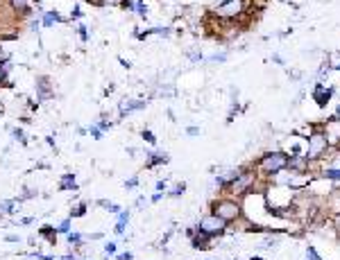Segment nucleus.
Instances as JSON below:
<instances>
[{"instance_id": "1", "label": "nucleus", "mask_w": 340, "mask_h": 260, "mask_svg": "<svg viewBox=\"0 0 340 260\" xmlns=\"http://www.w3.org/2000/svg\"><path fill=\"white\" fill-rule=\"evenodd\" d=\"M286 167H288V154L268 152L266 156L259 161L257 174H261V177H277V174H281V172H286Z\"/></svg>"}, {"instance_id": "2", "label": "nucleus", "mask_w": 340, "mask_h": 260, "mask_svg": "<svg viewBox=\"0 0 340 260\" xmlns=\"http://www.w3.org/2000/svg\"><path fill=\"white\" fill-rule=\"evenodd\" d=\"M211 213L229 224V222H236L238 217L243 215V206H241V201H238L236 197H222V199L213 201Z\"/></svg>"}, {"instance_id": "3", "label": "nucleus", "mask_w": 340, "mask_h": 260, "mask_svg": "<svg viewBox=\"0 0 340 260\" xmlns=\"http://www.w3.org/2000/svg\"><path fill=\"white\" fill-rule=\"evenodd\" d=\"M254 181H257V172L254 170H241V174L232 181V186L227 188V192H229V197L247 195L250 188H254Z\"/></svg>"}, {"instance_id": "4", "label": "nucleus", "mask_w": 340, "mask_h": 260, "mask_svg": "<svg viewBox=\"0 0 340 260\" xmlns=\"http://www.w3.org/2000/svg\"><path fill=\"white\" fill-rule=\"evenodd\" d=\"M327 149H329V142H327V136L322 131H313L309 136V142H306V152L304 156L309 158V161H318V158H322L327 154Z\"/></svg>"}, {"instance_id": "5", "label": "nucleus", "mask_w": 340, "mask_h": 260, "mask_svg": "<svg viewBox=\"0 0 340 260\" xmlns=\"http://www.w3.org/2000/svg\"><path fill=\"white\" fill-rule=\"evenodd\" d=\"M245 11H247L245 0H222L213 7V14L220 16V18H241Z\"/></svg>"}, {"instance_id": "6", "label": "nucleus", "mask_w": 340, "mask_h": 260, "mask_svg": "<svg viewBox=\"0 0 340 260\" xmlns=\"http://www.w3.org/2000/svg\"><path fill=\"white\" fill-rule=\"evenodd\" d=\"M227 222L225 220H220L218 215H213V213H209V215H204L202 220L197 222L195 224V229L197 231H202V233H207L209 238H218V236H222L227 231Z\"/></svg>"}, {"instance_id": "7", "label": "nucleus", "mask_w": 340, "mask_h": 260, "mask_svg": "<svg viewBox=\"0 0 340 260\" xmlns=\"http://www.w3.org/2000/svg\"><path fill=\"white\" fill-rule=\"evenodd\" d=\"M148 107V100H136V98H123L118 102V111L120 116H129L134 111H143Z\"/></svg>"}, {"instance_id": "8", "label": "nucleus", "mask_w": 340, "mask_h": 260, "mask_svg": "<svg viewBox=\"0 0 340 260\" xmlns=\"http://www.w3.org/2000/svg\"><path fill=\"white\" fill-rule=\"evenodd\" d=\"M322 133L327 136V142H329V145H338L340 142V118L329 120V123L325 125V131Z\"/></svg>"}, {"instance_id": "9", "label": "nucleus", "mask_w": 340, "mask_h": 260, "mask_svg": "<svg viewBox=\"0 0 340 260\" xmlns=\"http://www.w3.org/2000/svg\"><path fill=\"white\" fill-rule=\"evenodd\" d=\"M61 20H64V16H61L57 9H43L41 11V25H43V27H54V25H59Z\"/></svg>"}, {"instance_id": "10", "label": "nucleus", "mask_w": 340, "mask_h": 260, "mask_svg": "<svg viewBox=\"0 0 340 260\" xmlns=\"http://www.w3.org/2000/svg\"><path fill=\"white\" fill-rule=\"evenodd\" d=\"M163 163H168V154L154 152V149L145 152V167H148V170H154L157 165H163Z\"/></svg>"}, {"instance_id": "11", "label": "nucleus", "mask_w": 340, "mask_h": 260, "mask_svg": "<svg viewBox=\"0 0 340 260\" xmlns=\"http://www.w3.org/2000/svg\"><path fill=\"white\" fill-rule=\"evenodd\" d=\"M211 240H213V238H209L207 233L195 231V236L191 238V247H193V249H207V247H211Z\"/></svg>"}, {"instance_id": "12", "label": "nucleus", "mask_w": 340, "mask_h": 260, "mask_svg": "<svg viewBox=\"0 0 340 260\" xmlns=\"http://www.w3.org/2000/svg\"><path fill=\"white\" fill-rule=\"evenodd\" d=\"M129 215H132V213L125 211V208L118 213V222H116V226H113V233H116V236H125L127 224H129Z\"/></svg>"}, {"instance_id": "13", "label": "nucleus", "mask_w": 340, "mask_h": 260, "mask_svg": "<svg viewBox=\"0 0 340 260\" xmlns=\"http://www.w3.org/2000/svg\"><path fill=\"white\" fill-rule=\"evenodd\" d=\"M20 208V199H5L0 201V215H14Z\"/></svg>"}, {"instance_id": "14", "label": "nucleus", "mask_w": 340, "mask_h": 260, "mask_svg": "<svg viewBox=\"0 0 340 260\" xmlns=\"http://www.w3.org/2000/svg\"><path fill=\"white\" fill-rule=\"evenodd\" d=\"M331 95H334V89H325V86H318V89L313 91V98L318 100V104H320V107H325V104L329 102Z\"/></svg>"}, {"instance_id": "15", "label": "nucleus", "mask_w": 340, "mask_h": 260, "mask_svg": "<svg viewBox=\"0 0 340 260\" xmlns=\"http://www.w3.org/2000/svg\"><path fill=\"white\" fill-rule=\"evenodd\" d=\"M59 190H77V181H75L73 172H66L59 179Z\"/></svg>"}, {"instance_id": "16", "label": "nucleus", "mask_w": 340, "mask_h": 260, "mask_svg": "<svg viewBox=\"0 0 340 260\" xmlns=\"http://www.w3.org/2000/svg\"><path fill=\"white\" fill-rule=\"evenodd\" d=\"M9 7L16 16H25L30 11V5H27V0H9Z\"/></svg>"}, {"instance_id": "17", "label": "nucleus", "mask_w": 340, "mask_h": 260, "mask_svg": "<svg viewBox=\"0 0 340 260\" xmlns=\"http://www.w3.org/2000/svg\"><path fill=\"white\" fill-rule=\"evenodd\" d=\"M66 242H68L70 249H79V247L84 245V236L82 233H77V231H70L68 236H66Z\"/></svg>"}, {"instance_id": "18", "label": "nucleus", "mask_w": 340, "mask_h": 260, "mask_svg": "<svg viewBox=\"0 0 340 260\" xmlns=\"http://www.w3.org/2000/svg\"><path fill=\"white\" fill-rule=\"evenodd\" d=\"M39 236L45 238L50 245H54V242H57V229H54V226H41V229H39Z\"/></svg>"}, {"instance_id": "19", "label": "nucleus", "mask_w": 340, "mask_h": 260, "mask_svg": "<svg viewBox=\"0 0 340 260\" xmlns=\"http://www.w3.org/2000/svg\"><path fill=\"white\" fill-rule=\"evenodd\" d=\"M36 86H39V100H48L50 98V82H48V77H39Z\"/></svg>"}, {"instance_id": "20", "label": "nucleus", "mask_w": 340, "mask_h": 260, "mask_svg": "<svg viewBox=\"0 0 340 260\" xmlns=\"http://www.w3.org/2000/svg\"><path fill=\"white\" fill-rule=\"evenodd\" d=\"M54 229H57V236H68L70 231H73V220H70V217H66V220H61L59 224L54 226Z\"/></svg>"}, {"instance_id": "21", "label": "nucleus", "mask_w": 340, "mask_h": 260, "mask_svg": "<svg viewBox=\"0 0 340 260\" xmlns=\"http://www.w3.org/2000/svg\"><path fill=\"white\" fill-rule=\"evenodd\" d=\"M86 211H89V206H86V204H84V201H79V204H75L73 208H70V220H75V217H84L86 215Z\"/></svg>"}, {"instance_id": "22", "label": "nucleus", "mask_w": 340, "mask_h": 260, "mask_svg": "<svg viewBox=\"0 0 340 260\" xmlns=\"http://www.w3.org/2000/svg\"><path fill=\"white\" fill-rule=\"evenodd\" d=\"M98 204H100V208H104V211L113 213V215H118V213L123 211V206H120V204H113V201H107V199H100Z\"/></svg>"}, {"instance_id": "23", "label": "nucleus", "mask_w": 340, "mask_h": 260, "mask_svg": "<svg viewBox=\"0 0 340 260\" xmlns=\"http://www.w3.org/2000/svg\"><path fill=\"white\" fill-rule=\"evenodd\" d=\"M134 14H138L141 18L148 16V5H145V0H136V5H134Z\"/></svg>"}, {"instance_id": "24", "label": "nucleus", "mask_w": 340, "mask_h": 260, "mask_svg": "<svg viewBox=\"0 0 340 260\" xmlns=\"http://www.w3.org/2000/svg\"><path fill=\"white\" fill-rule=\"evenodd\" d=\"M325 179H331V181H340V167H327V170H325Z\"/></svg>"}, {"instance_id": "25", "label": "nucleus", "mask_w": 340, "mask_h": 260, "mask_svg": "<svg viewBox=\"0 0 340 260\" xmlns=\"http://www.w3.org/2000/svg\"><path fill=\"white\" fill-rule=\"evenodd\" d=\"M184 192H186V183L179 181V183H175L173 190H168V195H170V197H179V195H184Z\"/></svg>"}, {"instance_id": "26", "label": "nucleus", "mask_w": 340, "mask_h": 260, "mask_svg": "<svg viewBox=\"0 0 340 260\" xmlns=\"http://www.w3.org/2000/svg\"><path fill=\"white\" fill-rule=\"evenodd\" d=\"M98 7H120L123 5V0H93Z\"/></svg>"}, {"instance_id": "27", "label": "nucleus", "mask_w": 340, "mask_h": 260, "mask_svg": "<svg viewBox=\"0 0 340 260\" xmlns=\"http://www.w3.org/2000/svg\"><path fill=\"white\" fill-rule=\"evenodd\" d=\"M138 183H141V179H138V174H134V177L125 179V188H127V190H136V188H138Z\"/></svg>"}, {"instance_id": "28", "label": "nucleus", "mask_w": 340, "mask_h": 260, "mask_svg": "<svg viewBox=\"0 0 340 260\" xmlns=\"http://www.w3.org/2000/svg\"><path fill=\"white\" fill-rule=\"evenodd\" d=\"M11 138H14V140H18V142H23V145L27 142V138H25V131H23V129H18V127L11 129Z\"/></svg>"}, {"instance_id": "29", "label": "nucleus", "mask_w": 340, "mask_h": 260, "mask_svg": "<svg viewBox=\"0 0 340 260\" xmlns=\"http://www.w3.org/2000/svg\"><path fill=\"white\" fill-rule=\"evenodd\" d=\"M118 251V242H104V254L107 256H116Z\"/></svg>"}, {"instance_id": "30", "label": "nucleus", "mask_w": 340, "mask_h": 260, "mask_svg": "<svg viewBox=\"0 0 340 260\" xmlns=\"http://www.w3.org/2000/svg\"><path fill=\"white\" fill-rule=\"evenodd\" d=\"M141 138H143L145 142H150V145H157V138H154V133L150 131V129H143V133H141Z\"/></svg>"}, {"instance_id": "31", "label": "nucleus", "mask_w": 340, "mask_h": 260, "mask_svg": "<svg viewBox=\"0 0 340 260\" xmlns=\"http://www.w3.org/2000/svg\"><path fill=\"white\" fill-rule=\"evenodd\" d=\"M154 192H168V181L166 179H159V181L154 183Z\"/></svg>"}, {"instance_id": "32", "label": "nucleus", "mask_w": 340, "mask_h": 260, "mask_svg": "<svg viewBox=\"0 0 340 260\" xmlns=\"http://www.w3.org/2000/svg\"><path fill=\"white\" fill-rule=\"evenodd\" d=\"M89 133L95 138V140H100V138H102V129H100L98 125H91V127H89Z\"/></svg>"}, {"instance_id": "33", "label": "nucleus", "mask_w": 340, "mask_h": 260, "mask_svg": "<svg viewBox=\"0 0 340 260\" xmlns=\"http://www.w3.org/2000/svg\"><path fill=\"white\" fill-rule=\"evenodd\" d=\"M77 32H79V36H82V41L89 39V32H86V25L84 23H77Z\"/></svg>"}, {"instance_id": "34", "label": "nucleus", "mask_w": 340, "mask_h": 260, "mask_svg": "<svg viewBox=\"0 0 340 260\" xmlns=\"http://www.w3.org/2000/svg\"><path fill=\"white\" fill-rule=\"evenodd\" d=\"M306 258L309 260H320V256H318V251L313 249V247H309V249H306Z\"/></svg>"}, {"instance_id": "35", "label": "nucleus", "mask_w": 340, "mask_h": 260, "mask_svg": "<svg viewBox=\"0 0 340 260\" xmlns=\"http://www.w3.org/2000/svg\"><path fill=\"white\" fill-rule=\"evenodd\" d=\"M116 260H134L132 251H123V254H116Z\"/></svg>"}, {"instance_id": "36", "label": "nucleus", "mask_w": 340, "mask_h": 260, "mask_svg": "<svg viewBox=\"0 0 340 260\" xmlns=\"http://www.w3.org/2000/svg\"><path fill=\"white\" fill-rule=\"evenodd\" d=\"M225 59H227V54H225V52H220V54H213V57H211L209 61H213V64H222Z\"/></svg>"}, {"instance_id": "37", "label": "nucleus", "mask_w": 340, "mask_h": 260, "mask_svg": "<svg viewBox=\"0 0 340 260\" xmlns=\"http://www.w3.org/2000/svg\"><path fill=\"white\" fill-rule=\"evenodd\" d=\"M5 240H7V242H11V245H16V242H20V238L16 236V233H7Z\"/></svg>"}, {"instance_id": "38", "label": "nucleus", "mask_w": 340, "mask_h": 260, "mask_svg": "<svg viewBox=\"0 0 340 260\" xmlns=\"http://www.w3.org/2000/svg\"><path fill=\"white\" fill-rule=\"evenodd\" d=\"M2 84H9V77H7L5 70H2V66H0V86H2Z\"/></svg>"}, {"instance_id": "39", "label": "nucleus", "mask_w": 340, "mask_h": 260, "mask_svg": "<svg viewBox=\"0 0 340 260\" xmlns=\"http://www.w3.org/2000/svg\"><path fill=\"white\" fill-rule=\"evenodd\" d=\"M161 199H163V192H154V195L150 197V201H152V204H159Z\"/></svg>"}, {"instance_id": "40", "label": "nucleus", "mask_w": 340, "mask_h": 260, "mask_svg": "<svg viewBox=\"0 0 340 260\" xmlns=\"http://www.w3.org/2000/svg\"><path fill=\"white\" fill-rule=\"evenodd\" d=\"M186 133H188V136H197V133H200V129H197V127H188Z\"/></svg>"}, {"instance_id": "41", "label": "nucleus", "mask_w": 340, "mask_h": 260, "mask_svg": "<svg viewBox=\"0 0 340 260\" xmlns=\"http://www.w3.org/2000/svg\"><path fill=\"white\" fill-rule=\"evenodd\" d=\"M5 59H7V54H5V50H2V45H0V66L5 64Z\"/></svg>"}, {"instance_id": "42", "label": "nucleus", "mask_w": 340, "mask_h": 260, "mask_svg": "<svg viewBox=\"0 0 340 260\" xmlns=\"http://www.w3.org/2000/svg\"><path fill=\"white\" fill-rule=\"evenodd\" d=\"M143 204H145V197L141 195V197H138V199H136V208H143Z\"/></svg>"}, {"instance_id": "43", "label": "nucleus", "mask_w": 340, "mask_h": 260, "mask_svg": "<svg viewBox=\"0 0 340 260\" xmlns=\"http://www.w3.org/2000/svg\"><path fill=\"white\" fill-rule=\"evenodd\" d=\"M61 260H77V254H75V251H73V254H66Z\"/></svg>"}, {"instance_id": "44", "label": "nucleus", "mask_w": 340, "mask_h": 260, "mask_svg": "<svg viewBox=\"0 0 340 260\" xmlns=\"http://www.w3.org/2000/svg\"><path fill=\"white\" fill-rule=\"evenodd\" d=\"M104 233H91V240H102Z\"/></svg>"}, {"instance_id": "45", "label": "nucleus", "mask_w": 340, "mask_h": 260, "mask_svg": "<svg viewBox=\"0 0 340 260\" xmlns=\"http://www.w3.org/2000/svg\"><path fill=\"white\" fill-rule=\"evenodd\" d=\"M338 70H340V64H338Z\"/></svg>"}]
</instances>
